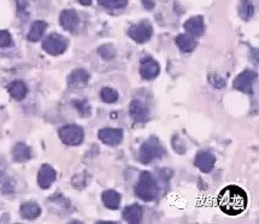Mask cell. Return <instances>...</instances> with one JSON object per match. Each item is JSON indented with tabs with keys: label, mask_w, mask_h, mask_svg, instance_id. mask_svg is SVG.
Instances as JSON below:
<instances>
[{
	"label": "cell",
	"mask_w": 259,
	"mask_h": 224,
	"mask_svg": "<svg viewBox=\"0 0 259 224\" xmlns=\"http://www.w3.org/2000/svg\"><path fill=\"white\" fill-rule=\"evenodd\" d=\"M248 198L246 192L239 186H227L218 194L217 204L226 215L238 216L247 208Z\"/></svg>",
	"instance_id": "obj_1"
},
{
	"label": "cell",
	"mask_w": 259,
	"mask_h": 224,
	"mask_svg": "<svg viewBox=\"0 0 259 224\" xmlns=\"http://www.w3.org/2000/svg\"><path fill=\"white\" fill-rule=\"evenodd\" d=\"M136 195L144 201H152L156 199L157 192H158V187H157L156 180L151 174L145 171L141 174L140 180H139L138 186H136Z\"/></svg>",
	"instance_id": "obj_2"
},
{
	"label": "cell",
	"mask_w": 259,
	"mask_h": 224,
	"mask_svg": "<svg viewBox=\"0 0 259 224\" xmlns=\"http://www.w3.org/2000/svg\"><path fill=\"white\" fill-rule=\"evenodd\" d=\"M164 154V148L156 138H149L143 144L139 151V160L143 164H149L154 159H159Z\"/></svg>",
	"instance_id": "obj_3"
},
{
	"label": "cell",
	"mask_w": 259,
	"mask_h": 224,
	"mask_svg": "<svg viewBox=\"0 0 259 224\" xmlns=\"http://www.w3.org/2000/svg\"><path fill=\"white\" fill-rule=\"evenodd\" d=\"M83 129L76 124H68L59 129V138L65 145L77 146L83 141Z\"/></svg>",
	"instance_id": "obj_4"
},
{
	"label": "cell",
	"mask_w": 259,
	"mask_h": 224,
	"mask_svg": "<svg viewBox=\"0 0 259 224\" xmlns=\"http://www.w3.org/2000/svg\"><path fill=\"white\" fill-rule=\"evenodd\" d=\"M68 47V40L59 34H52L47 36L42 42V48L45 52L52 56H59L63 52H65Z\"/></svg>",
	"instance_id": "obj_5"
},
{
	"label": "cell",
	"mask_w": 259,
	"mask_h": 224,
	"mask_svg": "<svg viewBox=\"0 0 259 224\" xmlns=\"http://www.w3.org/2000/svg\"><path fill=\"white\" fill-rule=\"evenodd\" d=\"M152 34H153V28L148 22H141L135 26H131L128 29V35L138 44H144V42L148 41Z\"/></svg>",
	"instance_id": "obj_6"
},
{
	"label": "cell",
	"mask_w": 259,
	"mask_h": 224,
	"mask_svg": "<svg viewBox=\"0 0 259 224\" xmlns=\"http://www.w3.org/2000/svg\"><path fill=\"white\" fill-rule=\"evenodd\" d=\"M256 75L255 71L252 70H245L243 71L234 81V88L238 91L243 92L246 94H252L253 93V83L256 81Z\"/></svg>",
	"instance_id": "obj_7"
},
{
	"label": "cell",
	"mask_w": 259,
	"mask_h": 224,
	"mask_svg": "<svg viewBox=\"0 0 259 224\" xmlns=\"http://www.w3.org/2000/svg\"><path fill=\"white\" fill-rule=\"evenodd\" d=\"M57 174L52 166L49 164H44L40 168L39 174H37V183L42 189H47L52 186V183L56 181Z\"/></svg>",
	"instance_id": "obj_8"
},
{
	"label": "cell",
	"mask_w": 259,
	"mask_h": 224,
	"mask_svg": "<svg viewBox=\"0 0 259 224\" xmlns=\"http://www.w3.org/2000/svg\"><path fill=\"white\" fill-rule=\"evenodd\" d=\"M59 23L65 31L74 32L79 27V15L73 9H66L61 12L59 16Z\"/></svg>",
	"instance_id": "obj_9"
},
{
	"label": "cell",
	"mask_w": 259,
	"mask_h": 224,
	"mask_svg": "<svg viewBox=\"0 0 259 224\" xmlns=\"http://www.w3.org/2000/svg\"><path fill=\"white\" fill-rule=\"evenodd\" d=\"M98 136L105 145L117 146L121 144L122 139H123V131L121 129L105 128L99 131Z\"/></svg>",
	"instance_id": "obj_10"
},
{
	"label": "cell",
	"mask_w": 259,
	"mask_h": 224,
	"mask_svg": "<svg viewBox=\"0 0 259 224\" xmlns=\"http://www.w3.org/2000/svg\"><path fill=\"white\" fill-rule=\"evenodd\" d=\"M130 117L135 123H143L146 122L148 118V109L143 101L140 100H133L130 104Z\"/></svg>",
	"instance_id": "obj_11"
},
{
	"label": "cell",
	"mask_w": 259,
	"mask_h": 224,
	"mask_svg": "<svg viewBox=\"0 0 259 224\" xmlns=\"http://www.w3.org/2000/svg\"><path fill=\"white\" fill-rule=\"evenodd\" d=\"M161 71V66L157 63L154 59L152 58H145L141 62L140 66V75L143 79L145 80H153L157 77Z\"/></svg>",
	"instance_id": "obj_12"
},
{
	"label": "cell",
	"mask_w": 259,
	"mask_h": 224,
	"mask_svg": "<svg viewBox=\"0 0 259 224\" xmlns=\"http://www.w3.org/2000/svg\"><path fill=\"white\" fill-rule=\"evenodd\" d=\"M185 29L189 35L198 37L201 36L205 31V24H204V18L201 16L191 17L185 23Z\"/></svg>",
	"instance_id": "obj_13"
},
{
	"label": "cell",
	"mask_w": 259,
	"mask_h": 224,
	"mask_svg": "<svg viewBox=\"0 0 259 224\" xmlns=\"http://www.w3.org/2000/svg\"><path fill=\"white\" fill-rule=\"evenodd\" d=\"M215 157L209 152H199L195 157V165L200 169L203 173H210L215 166Z\"/></svg>",
	"instance_id": "obj_14"
},
{
	"label": "cell",
	"mask_w": 259,
	"mask_h": 224,
	"mask_svg": "<svg viewBox=\"0 0 259 224\" xmlns=\"http://www.w3.org/2000/svg\"><path fill=\"white\" fill-rule=\"evenodd\" d=\"M89 80V75L83 69H76L69 75L68 83L71 88H82L87 84Z\"/></svg>",
	"instance_id": "obj_15"
},
{
	"label": "cell",
	"mask_w": 259,
	"mask_h": 224,
	"mask_svg": "<svg viewBox=\"0 0 259 224\" xmlns=\"http://www.w3.org/2000/svg\"><path fill=\"white\" fill-rule=\"evenodd\" d=\"M123 218L128 223L136 224L140 223L143 220V208L139 205H130L128 208H124L123 211Z\"/></svg>",
	"instance_id": "obj_16"
},
{
	"label": "cell",
	"mask_w": 259,
	"mask_h": 224,
	"mask_svg": "<svg viewBox=\"0 0 259 224\" xmlns=\"http://www.w3.org/2000/svg\"><path fill=\"white\" fill-rule=\"evenodd\" d=\"M19 211H21L22 217L28 221L35 220L41 213V208H40V206L36 203H24L21 206V210Z\"/></svg>",
	"instance_id": "obj_17"
},
{
	"label": "cell",
	"mask_w": 259,
	"mask_h": 224,
	"mask_svg": "<svg viewBox=\"0 0 259 224\" xmlns=\"http://www.w3.org/2000/svg\"><path fill=\"white\" fill-rule=\"evenodd\" d=\"M7 91L11 94L12 98H15L16 100H22L24 96L28 93V89L27 86L22 81H14L7 86Z\"/></svg>",
	"instance_id": "obj_18"
},
{
	"label": "cell",
	"mask_w": 259,
	"mask_h": 224,
	"mask_svg": "<svg viewBox=\"0 0 259 224\" xmlns=\"http://www.w3.org/2000/svg\"><path fill=\"white\" fill-rule=\"evenodd\" d=\"M12 157H14L15 160L18 161V163H26L32 157L31 148L27 145H24V144H17L14 149H12Z\"/></svg>",
	"instance_id": "obj_19"
},
{
	"label": "cell",
	"mask_w": 259,
	"mask_h": 224,
	"mask_svg": "<svg viewBox=\"0 0 259 224\" xmlns=\"http://www.w3.org/2000/svg\"><path fill=\"white\" fill-rule=\"evenodd\" d=\"M103 203L110 210H117L121 204V195L116 191H106L103 193Z\"/></svg>",
	"instance_id": "obj_20"
},
{
	"label": "cell",
	"mask_w": 259,
	"mask_h": 224,
	"mask_svg": "<svg viewBox=\"0 0 259 224\" xmlns=\"http://www.w3.org/2000/svg\"><path fill=\"white\" fill-rule=\"evenodd\" d=\"M176 45L182 52H192L196 47V41L194 36L187 35V34H180L176 37Z\"/></svg>",
	"instance_id": "obj_21"
},
{
	"label": "cell",
	"mask_w": 259,
	"mask_h": 224,
	"mask_svg": "<svg viewBox=\"0 0 259 224\" xmlns=\"http://www.w3.org/2000/svg\"><path fill=\"white\" fill-rule=\"evenodd\" d=\"M47 29V23L45 21H35L31 27V31L28 33L29 41L36 42L41 39L44 33Z\"/></svg>",
	"instance_id": "obj_22"
},
{
	"label": "cell",
	"mask_w": 259,
	"mask_h": 224,
	"mask_svg": "<svg viewBox=\"0 0 259 224\" xmlns=\"http://www.w3.org/2000/svg\"><path fill=\"white\" fill-rule=\"evenodd\" d=\"M15 191V181L4 171H0V192L4 194H12Z\"/></svg>",
	"instance_id": "obj_23"
},
{
	"label": "cell",
	"mask_w": 259,
	"mask_h": 224,
	"mask_svg": "<svg viewBox=\"0 0 259 224\" xmlns=\"http://www.w3.org/2000/svg\"><path fill=\"white\" fill-rule=\"evenodd\" d=\"M239 16L241 17L245 21H248L251 17L255 14V6H253L252 2L250 0H243V1L239 4Z\"/></svg>",
	"instance_id": "obj_24"
},
{
	"label": "cell",
	"mask_w": 259,
	"mask_h": 224,
	"mask_svg": "<svg viewBox=\"0 0 259 224\" xmlns=\"http://www.w3.org/2000/svg\"><path fill=\"white\" fill-rule=\"evenodd\" d=\"M100 96H101V100H103L104 103L112 104V103H114V101H117V99H118V93H117L114 89L106 87V88L101 89Z\"/></svg>",
	"instance_id": "obj_25"
},
{
	"label": "cell",
	"mask_w": 259,
	"mask_h": 224,
	"mask_svg": "<svg viewBox=\"0 0 259 224\" xmlns=\"http://www.w3.org/2000/svg\"><path fill=\"white\" fill-rule=\"evenodd\" d=\"M101 6L106 9H119V7L126 6L128 0H98Z\"/></svg>",
	"instance_id": "obj_26"
},
{
	"label": "cell",
	"mask_w": 259,
	"mask_h": 224,
	"mask_svg": "<svg viewBox=\"0 0 259 224\" xmlns=\"http://www.w3.org/2000/svg\"><path fill=\"white\" fill-rule=\"evenodd\" d=\"M98 53L103 57L104 59H112L116 56V49L111 45H104L98 49Z\"/></svg>",
	"instance_id": "obj_27"
},
{
	"label": "cell",
	"mask_w": 259,
	"mask_h": 224,
	"mask_svg": "<svg viewBox=\"0 0 259 224\" xmlns=\"http://www.w3.org/2000/svg\"><path fill=\"white\" fill-rule=\"evenodd\" d=\"M74 106L76 108V110L82 114V117H87L91 114V106L87 101L84 100H79L74 101Z\"/></svg>",
	"instance_id": "obj_28"
},
{
	"label": "cell",
	"mask_w": 259,
	"mask_h": 224,
	"mask_svg": "<svg viewBox=\"0 0 259 224\" xmlns=\"http://www.w3.org/2000/svg\"><path fill=\"white\" fill-rule=\"evenodd\" d=\"M209 82H210V83L217 89L224 88V87H226V84H227L226 80H224L223 77H221L220 75H216V74L209 75Z\"/></svg>",
	"instance_id": "obj_29"
},
{
	"label": "cell",
	"mask_w": 259,
	"mask_h": 224,
	"mask_svg": "<svg viewBox=\"0 0 259 224\" xmlns=\"http://www.w3.org/2000/svg\"><path fill=\"white\" fill-rule=\"evenodd\" d=\"M17 5V16L24 18L29 15L28 12V1L27 0H16Z\"/></svg>",
	"instance_id": "obj_30"
},
{
	"label": "cell",
	"mask_w": 259,
	"mask_h": 224,
	"mask_svg": "<svg viewBox=\"0 0 259 224\" xmlns=\"http://www.w3.org/2000/svg\"><path fill=\"white\" fill-rule=\"evenodd\" d=\"M12 46V37L11 34L7 31H0V47H11Z\"/></svg>",
	"instance_id": "obj_31"
},
{
	"label": "cell",
	"mask_w": 259,
	"mask_h": 224,
	"mask_svg": "<svg viewBox=\"0 0 259 224\" xmlns=\"http://www.w3.org/2000/svg\"><path fill=\"white\" fill-rule=\"evenodd\" d=\"M143 4L147 10H152L154 7V2L152 0H143Z\"/></svg>",
	"instance_id": "obj_32"
},
{
	"label": "cell",
	"mask_w": 259,
	"mask_h": 224,
	"mask_svg": "<svg viewBox=\"0 0 259 224\" xmlns=\"http://www.w3.org/2000/svg\"><path fill=\"white\" fill-rule=\"evenodd\" d=\"M80 4L83 5V6H88V5L92 4V0H79Z\"/></svg>",
	"instance_id": "obj_33"
},
{
	"label": "cell",
	"mask_w": 259,
	"mask_h": 224,
	"mask_svg": "<svg viewBox=\"0 0 259 224\" xmlns=\"http://www.w3.org/2000/svg\"><path fill=\"white\" fill-rule=\"evenodd\" d=\"M99 224H114L112 222H99Z\"/></svg>",
	"instance_id": "obj_34"
}]
</instances>
